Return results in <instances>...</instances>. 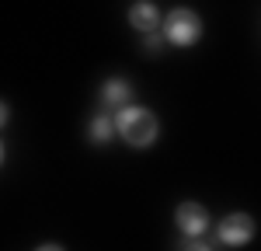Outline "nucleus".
<instances>
[{
  "label": "nucleus",
  "mask_w": 261,
  "mask_h": 251,
  "mask_svg": "<svg viewBox=\"0 0 261 251\" xmlns=\"http://www.w3.org/2000/svg\"><path fill=\"white\" fill-rule=\"evenodd\" d=\"M112 122H115V133L129 146H150V143H157V136H161L157 115L150 108H143V105H122V108H115Z\"/></svg>",
  "instance_id": "1"
},
{
  "label": "nucleus",
  "mask_w": 261,
  "mask_h": 251,
  "mask_svg": "<svg viewBox=\"0 0 261 251\" xmlns=\"http://www.w3.org/2000/svg\"><path fill=\"white\" fill-rule=\"evenodd\" d=\"M161 35H164V42H171L178 49H188V45H195L202 39V18L192 7H174L161 21Z\"/></svg>",
  "instance_id": "2"
},
{
  "label": "nucleus",
  "mask_w": 261,
  "mask_h": 251,
  "mask_svg": "<svg viewBox=\"0 0 261 251\" xmlns=\"http://www.w3.org/2000/svg\"><path fill=\"white\" fill-rule=\"evenodd\" d=\"M216 237H220L223 248H244V244H251V237H254V220H251L247 213H230V216L220 220Z\"/></svg>",
  "instance_id": "3"
},
{
  "label": "nucleus",
  "mask_w": 261,
  "mask_h": 251,
  "mask_svg": "<svg viewBox=\"0 0 261 251\" xmlns=\"http://www.w3.org/2000/svg\"><path fill=\"white\" fill-rule=\"evenodd\" d=\"M174 220H178V230L185 237H202V234L209 230V213H205V206H199V203H181L178 213H174Z\"/></svg>",
  "instance_id": "4"
},
{
  "label": "nucleus",
  "mask_w": 261,
  "mask_h": 251,
  "mask_svg": "<svg viewBox=\"0 0 261 251\" xmlns=\"http://www.w3.org/2000/svg\"><path fill=\"white\" fill-rule=\"evenodd\" d=\"M129 24L136 28V32H157L161 28V11H157V4H150V0H136L133 7H129Z\"/></svg>",
  "instance_id": "5"
},
{
  "label": "nucleus",
  "mask_w": 261,
  "mask_h": 251,
  "mask_svg": "<svg viewBox=\"0 0 261 251\" xmlns=\"http://www.w3.org/2000/svg\"><path fill=\"white\" fill-rule=\"evenodd\" d=\"M133 102V84L122 81V77H108L101 84V105L105 108H122V105Z\"/></svg>",
  "instance_id": "6"
},
{
  "label": "nucleus",
  "mask_w": 261,
  "mask_h": 251,
  "mask_svg": "<svg viewBox=\"0 0 261 251\" xmlns=\"http://www.w3.org/2000/svg\"><path fill=\"white\" fill-rule=\"evenodd\" d=\"M112 136H115V122H112V115H108V112L94 115L91 126H87V140H91V143H108Z\"/></svg>",
  "instance_id": "7"
},
{
  "label": "nucleus",
  "mask_w": 261,
  "mask_h": 251,
  "mask_svg": "<svg viewBox=\"0 0 261 251\" xmlns=\"http://www.w3.org/2000/svg\"><path fill=\"white\" fill-rule=\"evenodd\" d=\"M161 39H164V35H157V32H146V42H143L146 53H157V49H161Z\"/></svg>",
  "instance_id": "8"
},
{
  "label": "nucleus",
  "mask_w": 261,
  "mask_h": 251,
  "mask_svg": "<svg viewBox=\"0 0 261 251\" xmlns=\"http://www.w3.org/2000/svg\"><path fill=\"white\" fill-rule=\"evenodd\" d=\"M11 122V108H7V102H0V129Z\"/></svg>",
  "instance_id": "9"
},
{
  "label": "nucleus",
  "mask_w": 261,
  "mask_h": 251,
  "mask_svg": "<svg viewBox=\"0 0 261 251\" xmlns=\"http://www.w3.org/2000/svg\"><path fill=\"white\" fill-rule=\"evenodd\" d=\"M4 154H7V150H4V143H0V164H4Z\"/></svg>",
  "instance_id": "10"
}]
</instances>
